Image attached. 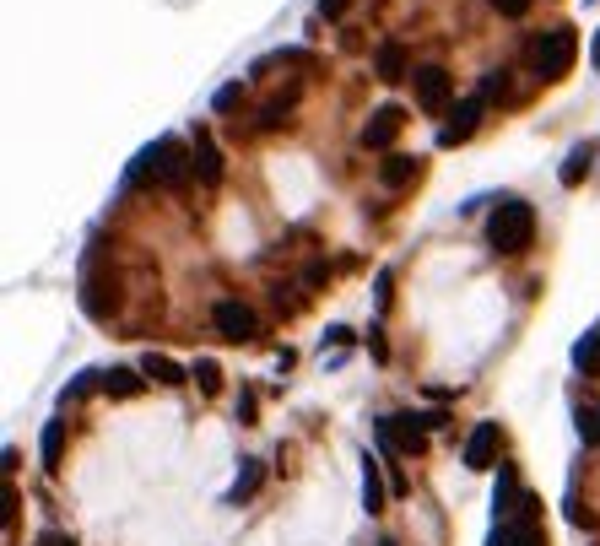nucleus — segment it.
I'll list each match as a JSON object with an SVG mask.
<instances>
[{"label":"nucleus","mask_w":600,"mask_h":546,"mask_svg":"<svg viewBox=\"0 0 600 546\" xmlns=\"http://www.w3.org/2000/svg\"><path fill=\"white\" fill-rule=\"evenodd\" d=\"M190 168H195V157H184V141L163 136V141H152L136 157L130 179H136V184H168V190H184V184H190Z\"/></svg>","instance_id":"obj_1"},{"label":"nucleus","mask_w":600,"mask_h":546,"mask_svg":"<svg viewBox=\"0 0 600 546\" xmlns=\"http://www.w3.org/2000/svg\"><path fill=\"white\" fill-rule=\"evenodd\" d=\"M487 238L498 255H519V249H530V238H536V211L530 201H498L487 217Z\"/></svg>","instance_id":"obj_2"},{"label":"nucleus","mask_w":600,"mask_h":546,"mask_svg":"<svg viewBox=\"0 0 600 546\" xmlns=\"http://www.w3.org/2000/svg\"><path fill=\"white\" fill-rule=\"evenodd\" d=\"M573 55H579V33H573V28H552L536 44V55H530V60H536L541 82H563V76L573 71Z\"/></svg>","instance_id":"obj_3"},{"label":"nucleus","mask_w":600,"mask_h":546,"mask_svg":"<svg viewBox=\"0 0 600 546\" xmlns=\"http://www.w3.org/2000/svg\"><path fill=\"white\" fill-rule=\"evenodd\" d=\"M428 417H417V411H390V417H379V444L395 449V455H422L428 449Z\"/></svg>","instance_id":"obj_4"},{"label":"nucleus","mask_w":600,"mask_h":546,"mask_svg":"<svg viewBox=\"0 0 600 546\" xmlns=\"http://www.w3.org/2000/svg\"><path fill=\"white\" fill-rule=\"evenodd\" d=\"M492 546H546L541 519H536V498H530V492H519V509H514L509 519H498Z\"/></svg>","instance_id":"obj_5"},{"label":"nucleus","mask_w":600,"mask_h":546,"mask_svg":"<svg viewBox=\"0 0 600 546\" xmlns=\"http://www.w3.org/2000/svg\"><path fill=\"white\" fill-rule=\"evenodd\" d=\"M211 325H217L228 341H255L260 336V314L249 309V303H238V298H222L217 309H211Z\"/></svg>","instance_id":"obj_6"},{"label":"nucleus","mask_w":600,"mask_h":546,"mask_svg":"<svg viewBox=\"0 0 600 546\" xmlns=\"http://www.w3.org/2000/svg\"><path fill=\"white\" fill-rule=\"evenodd\" d=\"M449 92H455V87H449L444 65H422V71H417V109L422 114H444L449 109Z\"/></svg>","instance_id":"obj_7"},{"label":"nucleus","mask_w":600,"mask_h":546,"mask_svg":"<svg viewBox=\"0 0 600 546\" xmlns=\"http://www.w3.org/2000/svg\"><path fill=\"white\" fill-rule=\"evenodd\" d=\"M400 125H406V109H395V103L373 109V119L363 125V146H368V152H390V141L400 136Z\"/></svg>","instance_id":"obj_8"},{"label":"nucleus","mask_w":600,"mask_h":546,"mask_svg":"<svg viewBox=\"0 0 600 546\" xmlns=\"http://www.w3.org/2000/svg\"><path fill=\"white\" fill-rule=\"evenodd\" d=\"M465 465L471 471H492L498 465V422H476L471 438H465Z\"/></svg>","instance_id":"obj_9"},{"label":"nucleus","mask_w":600,"mask_h":546,"mask_svg":"<svg viewBox=\"0 0 600 546\" xmlns=\"http://www.w3.org/2000/svg\"><path fill=\"white\" fill-rule=\"evenodd\" d=\"M476 119H482V98H465L460 109H455V119L444 125V146H460V141H471V130H476Z\"/></svg>","instance_id":"obj_10"},{"label":"nucleus","mask_w":600,"mask_h":546,"mask_svg":"<svg viewBox=\"0 0 600 546\" xmlns=\"http://www.w3.org/2000/svg\"><path fill=\"white\" fill-rule=\"evenodd\" d=\"M406 44H379V60H373V71H379V82H400V76H406Z\"/></svg>","instance_id":"obj_11"},{"label":"nucleus","mask_w":600,"mask_h":546,"mask_svg":"<svg viewBox=\"0 0 600 546\" xmlns=\"http://www.w3.org/2000/svg\"><path fill=\"white\" fill-rule=\"evenodd\" d=\"M195 173H200V184H222V152L206 136H195Z\"/></svg>","instance_id":"obj_12"},{"label":"nucleus","mask_w":600,"mask_h":546,"mask_svg":"<svg viewBox=\"0 0 600 546\" xmlns=\"http://www.w3.org/2000/svg\"><path fill=\"white\" fill-rule=\"evenodd\" d=\"M141 374H152L157 384H184V374H190V368H179V363H173V357H163V352H146V357H141Z\"/></svg>","instance_id":"obj_13"},{"label":"nucleus","mask_w":600,"mask_h":546,"mask_svg":"<svg viewBox=\"0 0 600 546\" xmlns=\"http://www.w3.org/2000/svg\"><path fill=\"white\" fill-rule=\"evenodd\" d=\"M363 509L379 514L384 509V476H379V460L363 455Z\"/></svg>","instance_id":"obj_14"},{"label":"nucleus","mask_w":600,"mask_h":546,"mask_svg":"<svg viewBox=\"0 0 600 546\" xmlns=\"http://www.w3.org/2000/svg\"><path fill=\"white\" fill-rule=\"evenodd\" d=\"M103 390H109L114 401H130V395H141V374L136 368H109V374H103Z\"/></svg>","instance_id":"obj_15"},{"label":"nucleus","mask_w":600,"mask_h":546,"mask_svg":"<svg viewBox=\"0 0 600 546\" xmlns=\"http://www.w3.org/2000/svg\"><path fill=\"white\" fill-rule=\"evenodd\" d=\"M260 482H265V465L260 460H244V476L233 482V492H228V503H249L260 492Z\"/></svg>","instance_id":"obj_16"},{"label":"nucleus","mask_w":600,"mask_h":546,"mask_svg":"<svg viewBox=\"0 0 600 546\" xmlns=\"http://www.w3.org/2000/svg\"><path fill=\"white\" fill-rule=\"evenodd\" d=\"M573 363H579V374H600V330H584V341L573 346Z\"/></svg>","instance_id":"obj_17"},{"label":"nucleus","mask_w":600,"mask_h":546,"mask_svg":"<svg viewBox=\"0 0 600 546\" xmlns=\"http://www.w3.org/2000/svg\"><path fill=\"white\" fill-rule=\"evenodd\" d=\"M379 179L390 184V190H400V184H411V179H417V157H384Z\"/></svg>","instance_id":"obj_18"},{"label":"nucleus","mask_w":600,"mask_h":546,"mask_svg":"<svg viewBox=\"0 0 600 546\" xmlns=\"http://www.w3.org/2000/svg\"><path fill=\"white\" fill-rule=\"evenodd\" d=\"M60 438H65V422L55 417L44 428V471H60Z\"/></svg>","instance_id":"obj_19"},{"label":"nucleus","mask_w":600,"mask_h":546,"mask_svg":"<svg viewBox=\"0 0 600 546\" xmlns=\"http://www.w3.org/2000/svg\"><path fill=\"white\" fill-rule=\"evenodd\" d=\"M584 173H590V152H584V146H579V152H568V163H563V168H557V179H563V184H568V190H573V184H579V179H584Z\"/></svg>","instance_id":"obj_20"},{"label":"nucleus","mask_w":600,"mask_h":546,"mask_svg":"<svg viewBox=\"0 0 600 546\" xmlns=\"http://www.w3.org/2000/svg\"><path fill=\"white\" fill-rule=\"evenodd\" d=\"M190 374L200 379V390H206V395H217V390H222V368L211 363V357H200V363L190 368Z\"/></svg>","instance_id":"obj_21"},{"label":"nucleus","mask_w":600,"mask_h":546,"mask_svg":"<svg viewBox=\"0 0 600 546\" xmlns=\"http://www.w3.org/2000/svg\"><path fill=\"white\" fill-rule=\"evenodd\" d=\"M579 438H584L590 449H600V406H584V411H579Z\"/></svg>","instance_id":"obj_22"},{"label":"nucleus","mask_w":600,"mask_h":546,"mask_svg":"<svg viewBox=\"0 0 600 546\" xmlns=\"http://www.w3.org/2000/svg\"><path fill=\"white\" fill-rule=\"evenodd\" d=\"M238 103H244V87L233 82V87H222V92H217V103H211V109H217V114H228V109H238Z\"/></svg>","instance_id":"obj_23"},{"label":"nucleus","mask_w":600,"mask_h":546,"mask_svg":"<svg viewBox=\"0 0 600 546\" xmlns=\"http://www.w3.org/2000/svg\"><path fill=\"white\" fill-rule=\"evenodd\" d=\"M530 6H536V0H492V11H498V17H525Z\"/></svg>","instance_id":"obj_24"},{"label":"nucleus","mask_w":600,"mask_h":546,"mask_svg":"<svg viewBox=\"0 0 600 546\" xmlns=\"http://www.w3.org/2000/svg\"><path fill=\"white\" fill-rule=\"evenodd\" d=\"M38 546H76V541H71V536H60V530H49V536L38 541Z\"/></svg>","instance_id":"obj_25"},{"label":"nucleus","mask_w":600,"mask_h":546,"mask_svg":"<svg viewBox=\"0 0 600 546\" xmlns=\"http://www.w3.org/2000/svg\"><path fill=\"white\" fill-rule=\"evenodd\" d=\"M319 6H325V17H341V11H346V0H319Z\"/></svg>","instance_id":"obj_26"},{"label":"nucleus","mask_w":600,"mask_h":546,"mask_svg":"<svg viewBox=\"0 0 600 546\" xmlns=\"http://www.w3.org/2000/svg\"><path fill=\"white\" fill-rule=\"evenodd\" d=\"M590 49H595V65H600V33H595V44H590Z\"/></svg>","instance_id":"obj_27"}]
</instances>
